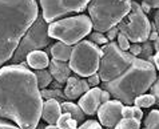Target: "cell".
I'll return each instance as SVG.
<instances>
[{
  "mask_svg": "<svg viewBox=\"0 0 159 129\" xmlns=\"http://www.w3.org/2000/svg\"><path fill=\"white\" fill-rule=\"evenodd\" d=\"M43 99L32 71L20 64L0 68V117L23 129H34L42 116Z\"/></svg>",
  "mask_w": 159,
  "mask_h": 129,
  "instance_id": "6da1fadb",
  "label": "cell"
},
{
  "mask_svg": "<svg viewBox=\"0 0 159 129\" xmlns=\"http://www.w3.org/2000/svg\"><path fill=\"white\" fill-rule=\"evenodd\" d=\"M39 15L35 0H0V68Z\"/></svg>",
  "mask_w": 159,
  "mask_h": 129,
  "instance_id": "7a4b0ae2",
  "label": "cell"
},
{
  "mask_svg": "<svg viewBox=\"0 0 159 129\" xmlns=\"http://www.w3.org/2000/svg\"><path fill=\"white\" fill-rule=\"evenodd\" d=\"M157 79L155 67L148 61L135 57L134 61L116 79L103 83V89L122 104L132 105L135 97L146 93Z\"/></svg>",
  "mask_w": 159,
  "mask_h": 129,
  "instance_id": "3957f363",
  "label": "cell"
},
{
  "mask_svg": "<svg viewBox=\"0 0 159 129\" xmlns=\"http://www.w3.org/2000/svg\"><path fill=\"white\" fill-rule=\"evenodd\" d=\"M131 0H90L87 6L90 20L96 32H106L130 12Z\"/></svg>",
  "mask_w": 159,
  "mask_h": 129,
  "instance_id": "277c9868",
  "label": "cell"
},
{
  "mask_svg": "<svg viewBox=\"0 0 159 129\" xmlns=\"http://www.w3.org/2000/svg\"><path fill=\"white\" fill-rule=\"evenodd\" d=\"M91 29L92 24L90 17L86 15H78L52 21L48 24L47 33L51 39H56L67 45H75L84 39L91 32Z\"/></svg>",
  "mask_w": 159,
  "mask_h": 129,
  "instance_id": "5b68a950",
  "label": "cell"
},
{
  "mask_svg": "<svg viewBox=\"0 0 159 129\" xmlns=\"http://www.w3.org/2000/svg\"><path fill=\"white\" fill-rule=\"evenodd\" d=\"M102 57L99 61L98 73L102 83H108L116 79L132 61L135 56L130 52L122 51L115 41H108L102 45Z\"/></svg>",
  "mask_w": 159,
  "mask_h": 129,
  "instance_id": "8992f818",
  "label": "cell"
},
{
  "mask_svg": "<svg viewBox=\"0 0 159 129\" xmlns=\"http://www.w3.org/2000/svg\"><path fill=\"white\" fill-rule=\"evenodd\" d=\"M48 24L44 21L42 15H38L34 23L28 27V29L24 32L21 36L19 44H17L16 49L12 53L10 61L12 64H19L20 61L25 60V57L30 52L43 49V48L48 47L51 43V37L47 33Z\"/></svg>",
  "mask_w": 159,
  "mask_h": 129,
  "instance_id": "52a82bcc",
  "label": "cell"
},
{
  "mask_svg": "<svg viewBox=\"0 0 159 129\" xmlns=\"http://www.w3.org/2000/svg\"><path fill=\"white\" fill-rule=\"evenodd\" d=\"M102 57V49L99 45L90 40H80L72 47L71 56L68 59L70 69L79 77H88L98 72L99 61Z\"/></svg>",
  "mask_w": 159,
  "mask_h": 129,
  "instance_id": "ba28073f",
  "label": "cell"
},
{
  "mask_svg": "<svg viewBox=\"0 0 159 129\" xmlns=\"http://www.w3.org/2000/svg\"><path fill=\"white\" fill-rule=\"evenodd\" d=\"M116 28L119 32L125 35L129 41L143 43L148 40V35L151 32V23L142 11L139 3L132 0L130 12L116 24Z\"/></svg>",
  "mask_w": 159,
  "mask_h": 129,
  "instance_id": "9c48e42d",
  "label": "cell"
},
{
  "mask_svg": "<svg viewBox=\"0 0 159 129\" xmlns=\"http://www.w3.org/2000/svg\"><path fill=\"white\" fill-rule=\"evenodd\" d=\"M42 7V16L47 24L74 12H83L90 0H39Z\"/></svg>",
  "mask_w": 159,
  "mask_h": 129,
  "instance_id": "30bf717a",
  "label": "cell"
},
{
  "mask_svg": "<svg viewBox=\"0 0 159 129\" xmlns=\"http://www.w3.org/2000/svg\"><path fill=\"white\" fill-rule=\"evenodd\" d=\"M122 106L123 104L119 100H108L106 103H102L96 110L100 125L112 129L122 118Z\"/></svg>",
  "mask_w": 159,
  "mask_h": 129,
  "instance_id": "8fae6325",
  "label": "cell"
},
{
  "mask_svg": "<svg viewBox=\"0 0 159 129\" xmlns=\"http://www.w3.org/2000/svg\"><path fill=\"white\" fill-rule=\"evenodd\" d=\"M100 92L102 89L98 87L90 88L86 93H83L82 97L79 99L78 105L80 106V109L83 110L84 114L88 116H92V114L96 113L99 105H100Z\"/></svg>",
  "mask_w": 159,
  "mask_h": 129,
  "instance_id": "7c38bea8",
  "label": "cell"
},
{
  "mask_svg": "<svg viewBox=\"0 0 159 129\" xmlns=\"http://www.w3.org/2000/svg\"><path fill=\"white\" fill-rule=\"evenodd\" d=\"M64 85L66 87H64L63 93L66 96V100H68V101L79 99V96H82L83 93H86L90 89V85H88L87 80L79 77L78 75L76 76H70L66 80Z\"/></svg>",
  "mask_w": 159,
  "mask_h": 129,
  "instance_id": "4fadbf2b",
  "label": "cell"
},
{
  "mask_svg": "<svg viewBox=\"0 0 159 129\" xmlns=\"http://www.w3.org/2000/svg\"><path fill=\"white\" fill-rule=\"evenodd\" d=\"M50 75L52 76V79H55V81H58L61 85L66 84V80L71 76V69H70V65L67 61H60V60H55L52 59L50 63Z\"/></svg>",
  "mask_w": 159,
  "mask_h": 129,
  "instance_id": "5bb4252c",
  "label": "cell"
},
{
  "mask_svg": "<svg viewBox=\"0 0 159 129\" xmlns=\"http://www.w3.org/2000/svg\"><path fill=\"white\" fill-rule=\"evenodd\" d=\"M60 114H61V109H60V103L58 100L48 99L43 103L40 117L47 124H56Z\"/></svg>",
  "mask_w": 159,
  "mask_h": 129,
  "instance_id": "9a60e30c",
  "label": "cell"
},
{
  "mask_svg": "<svg viewBox=\"0 0 159 129\" xmlns=\"http://www.w3.org/2000/svg\"><path fill=\"white\" fill-rule=\"evenodd\" d=\"M25 61H27V65L32 69H46L48 67V63H50V59H48L47 52L36 49L28 53L25 57Z\"/></svg>",
  "mask_w": 159,
  "mask_h": 129,
  "instance_id": "2e32d148",
  "label": "cell"
},
{
  "mask_svg": "<svg viewBox=\"0 0 159 129\" xmlns=\"http://www.w3.org/2000/svg\"><path fill=\"white\" fill-rule=\"evenodd\" d=\"M60 109H61V113H70L71 117L76 121L78 124H82L83 120H84L86 114L83 113V110L80 109V106L78 104H74L72 101H61L60 103Z\"/></svg>",
  "mask_w": 159,
  "mask_h": 129,
  "instance_id": "e0dca14e",
  "label": "cell"
},
{
  "mask_svg": "<svg viewBox=\"0 0 159 129\" xmlns=\"http://www.w3.org/2000/svg\"><path fill=\"white\" fill-rule=\"evenodd\" d=\"M71 51H72V45H67V44H64L61 41L55 43L50 48L52 59L60 60V61H68L70 56H71Z\"/></svg>",
  "mask_w": 159,
  "mask_h": 129,
  "instance_id": "ac0fdd59",
  "label": "cell"
},
{
  "mask_svg": "<svg viewBox=\"0 0 159 129\" xmlns=\"http://www.w3.org/2000/svg\"><path fill=\"white\" fill-rule=\"evenodd\" d=\"M35 77H36V83L39 89H44L47 88L50 84L52 83V76L50 75V72L46 69H35Z\"/></svg>",
  "mask_w": 159,
  "mask_h": 129,
  "instance_id": "d6986e66",
  "label": "cell"
},
{
  "mask_svg": "<svg viewBox=\"0 0 159 129\" xmlns=\"http://www.w3.org/2000/svg\"><path fill=\"white\" fill-rule=\"evenodd\" d=\"M154 104H158V103L151 93H150V95L142 93V95L136 96L134 99V103H132V105L138 106V108H150V106H152Z\"/></svg>",
  "mask_w": 159,
  "mask_h": 129,
  "instance_id": "ffe728a7",
  "label": "cell"
},
{
  "mask_svg": "<svg viewBox=\"0 0 159 129\" xmlns=\"http://www.w3.org/2000/svg\"><path fill=\"white\" fill-rule=\"evenodd\" d=\"M56 125L60 129H74V128H78L79 124L71 117L70 113H61L58 118V121H56Z\"/></svg>",
  "mask_w": 159,
  "mask_h": 129,
  "instance_id": "44dd1931",
  "label": "cell"
},
{
  "mask_svg": "<svg viewBox=\"0 0 159 129\" xmlns=\"http://www.w3.org/2000/svg\"><path fill=\"white\" fill-rule=\"evenodd\" d=\"M40 96L42 99H54V100H58L59 103H61V101H66V96L61 89H52V88H50V89H47V88H44V89H40Z\"/></svg>",
  "mask_w": 159,
  "mask_h": 129,
  "instance_id": "7402d4cb",
  "label": "cell"
},
{
  "mask_svg": "<svg viewBox=\"0 0 159 129\" xmlns=\"http://www.w3.org/2000/svg\"><path fill=\"white\" fill-rule=\"evenodd\" d=\"M139 128H140V121H138V120L132 117L131 118L122 117L112 129H139Z\"/></svg>",
  "mask_w": 159,
  "mask_h": 129,
  "instance_id": "603a6c76",
  "label": "cell"
},
{
  "mask_svg": "<svg viewBox=\"0 0 159 129\" xmlns=\"http://www.w3.org/2000/svg\"><path fill=\"white\" fill-rule=\"evenodd\" d=\"M152 53H154V49H152L151 41H150V40H146V41L142 43V45H140V53L138 55V57L142 60L148 61V63H151Z\"/></svg>",
  "mask_w": 159,
  "mask_h": 129,
  "instance_id": "cb8c5ba5",
  "label": "cell"
},
{
  "mask_svg": "<svg viewBox=\"0 0 159 129\" xmlns=\"http://www.w3.org/2000/svg\"><path fill=\"white\" fill-rule=\"evenodd\" d=\"M144 127L147 129H159V110H151L144 120Z\"/></svg>",
  "mask_w": 159,
  "mask_h": 129,
  "instance_id": "d4e9b609",
  "label": "cell"
},
{
  "mask_svg": "<svg viewBox=\"0 0 159 129\" xmlns=\"http://www.w3.org/2000/svg\"><path fill=\"white\" fill-rule=\"evenodd\" d=\"M87 36H88V39H90V41L96 44V45H104V44L108 43V39L106 37L102 32H96L95 31V32H90Z\"/></svg>",
  "mask_w": 159,
  "mask_h": 129,
  "instance_id": "484cf974",
  "label": "cell"
},
{
  "mask_svg": "<svg viewBox=\"0 0 159 129\" xmlns=\"http://www.w3.org/2000/svg\"><path fill=\"white\" fill-rule=\"evenodd\" d=\"M116 39H118V47L120 48L122 51H129V47H130V41L127 40V37L123 35L122 32H118V36H116Z\"/></svg>",
  "mask_w": 159,
  "mask_h": 129,
  "instance_id": "4316f807",
  "label": "cell"
},
{
  "mask_svg": "<svg viewBox=\"0 0 159 129\" xmlns=\"http://www.w3.org/2000/svg\"><path fill=\"white\" fill-rule=\"evenodd\" d=\"M79 128L80 129H103L100 125V123L95 121V120H87V121L82 123Z\"/></svg>",
  "mask_w": 159,
  "mask_h": 129,
  "instance_id": "83f0119b",
  "label": "cell"
},
{
  "mask_svg": "<svg viewBox=\"0 0 159 129\" xmlns=\"http://www.w3.org/2000/svg\"><path fill=\"white\" fill-rule=\"evenodd\" d=\"M150 89H151V95L155 97L157 103H159V80L157 79L155 81L151 84V87H150Z\"/></svg>",
  "mask_w": 159,
  "mask_h": 129,
  "instance_id": "f1b7e54d",
  "label": "cell"
},
{
  "mask_svg": "<svg viewBox=\"0 0 159 129\" xmlns=\"http://www.w3.org/2000/svg\"><path fill=\"white\" fill-rule=\"evenodd\" d=\"M0 129H23V128L17 127V125H14V124L8 123V120L0 117Z\"/></svg>",
  "mask_w": 159,
  "mask_h": 129,
  "instance_id": "f546056e",
  "label": "cell"
},
{
  "mask_svg": "<svg viewBox=\"0 0 159 129\" xmlns=\"http://www.w3.org/2000/svg\"><path fill=\"white\" fill-rule=\"evenodd\" d=\"M87 83H88V85H90V87H96V85H99V83H100L99 75H98V73H92L91 76L87 77Z\"/></svg>",
  "mask_w": 159,
  "mask_h": 129,
  "instance_id": "4dcf8cb0",
  "label": "cell"
},
{
  "mask_svg": "<svg viewBox=\"0 0 159 129\" xmlns=\"http://www.w3.org/2000/svg\"><path fill=\"white\" fill-rule=\"evenodd\" d=\"M118 32L119 31H118L116 27H112V28H110L108 31H106V33H107L106 35V37L108 39V41H114V40L116 39V36H118Z\"/></svg>",
  "mask_w": 159,
  "mask_h": 129,
  "instance_id": "1f68e13d",
  "label": "cell"
},
{
  "mask_svg": "<svg viewBox=\"0 0 159 129\" xmlns=\"http://www.w3.org/2000/svg\"><path fill=\"white\" fill-rule=\"evenodd\" d=\"M132 118L138 120V121H142L143 118V112H142V108H138V106H132Z\"/></svg>",
  "mask_w": 159,
  "mask_h": 129,
  "instance_id": "d6a6232c",
  "label": "cell"
},
{
  "mask_svg": "<svg viewBox=\"0 0 159 129\" xmlns=\"http://www.w3.org/2000/svg\"><path fill=\"white\" fill-rule=\"evenodd\" d=\"M129 52L131 53L132 56L138 57V55L140 53V45H139L138 43H132V44H130V47H129Z\"/></svg>",
  "mask_w": 159,
  "mask_h": 129,
  "instance_id": "836d02e7",
  "label": "cell"
},
{
  "mask_svg": "<svg viewBox=\"0 0 159 129\" xmlns=\"http://www.w3.org/2000/svg\"><path fill=\"white\" fill-rule=\"evenodd\" d=\"M122 117L125 118H131L132 117V106L131 105H123L122 106Z\"/></svg>",
  "mask_w": 159,
  "mask_h": 129,
  "instance_id": "e575fe53",
  "label": "cell"
},
{
  "mask_svg": "<svg viewBox=\"0 0 159 129\" xmlns=\"http://www.w3.org/2000/svg\"><path fill=\"white\" fill-rule=\"evenodd\" d=\"M142 2L147 4L151 10H158L159 8V0H142Z\"/></svg>",
  "mask_w": 159,
  "mask_h": 129,
  "instance_id": "d590c367",
  "label": "cell"
},
{
  "mask_svg": "<svg viewBox=\"0 0 159 129\" xmlns=\"http://www.w3.org/2000/svg\"><path fill=\"white\" fill-rule=\"evenodd\" d=\"M108 100H111V95H110L107 91L102 89V92H100V104L106 103V101H108Z\"/></svg>",
  "mask_w": 159,
  "mask_h": 129,
  "instance_id": "8d00e7d4",
  "label": "cell"
},
{
  "mask_svg": "<svg viewBox=\"0 0 159 129\" xmlns=\"http://www.w3.org/2000/svg\"><path fill=\"white\" fill-rule=\"evenodd\" d=\"M151 64L155 67V69H159V53L158 52H154L152 53V57H151Z\"/></svg>",
  "mask_w": 159,
  "mask_h": 129,
  "instance_id": "74e56055",
  "label": "cell"
},
{
  "mask_svg": "<svg viewBox=\"0 0 159 129\" xmlns=\"http://www.w3.org/2000/svg\"><path fill=\"white\" fill-rule=\"evenodd\" d=\"M61 84H59L58 81H55V83H51L50 84V88H52V89H61Z\"/></svg>",
  "mask_w": 159,
  "mask_h": 129,
  "instance_id": "f35d334b",
  "label": "cell"
},
{
  "mask_svg": "<svg viewBox=\"0 0 159 129\" xmlns=\"http://www.w3.org/2000/svg\"><path fill=\"white\" fill-rule=\"evenodd\" d=\"M157 39H158V32H150V35H148L150 41H154V40H157Z\"/></svg>",
  "mask_w": 159,
  "mask_h": 129,
  "instance_id": "ab89813d",
  "label": "cell"
},
{
  "mask_svg": "<svg viewBox=\"0 0 159 129\" xmlns=\"http://www.w3.org/2000/svg\"><path fill=\"white\" fill-rule=\"evenodd\" d=\"M44 129H60L56 124H48V125H44Z\"/></svg>",
  "mask_w": 159,
  "mask_h": 129,
  "instance_id": "60d3db41",
  "label": "cell"
},
{
  "mask_svg": "<svg viewBox=\"0 0 159 129\" xmlns=\"http://www.w3.org/2000/svg\"><path fill=\"white\" fill-rule=\"evenodd\" d=\"M34 129H44V124H40V123H39V124H38V125H36V127H35Z\"/></svg>",
  "mask_w": 159,
  "mask_h": 129,
  "instance_id": "b9f144b4",
  "label": "cell"
},
{
  "mask_svg": "<svg viewBox=\"0 0 159 129\" xmlns=\"http://www.w3.org/2000/svg\"><path fill=\"white\" fill-rule=\"evenodd\" d=\"M74 129H80V128H74Z\"/></svg>",
  "mask_w": 159,
  "mask_h": 129,
  "instance_id": "7bdbcfd3",
  "label": "cell"
},
{
  "mask_svg": "<svg viewBox=\"0 0 159 129\" xmlns=\"http://www.w3.org/2000/svg\"><path fill=\"white\" fill-rule=\"evenodd\" d=\"M139 129H140V128H139ZM143 129H147V128H143Z\"/></svg>",
  "mask_w": 159,
  "mask_h": 129,
  "instance_id": "ee69618b",
  "label": "cell"
}]
</instances>
